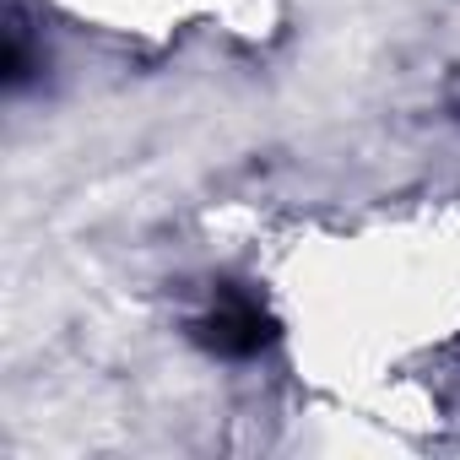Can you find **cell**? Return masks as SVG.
Listing matches in <instances>:
<instances>
[{
    "instance_id": "cell-1",
    "label": "cell",
    "mask_w": 460,
    "mask_h": 460,
    "mask_svg": "<svg viewBox=\"0 0 460 460\" xmlns=\"http://www.w3.org/2000/svg\"><path fill=\"white\" fill-rule=\"evenodd\" d=\"M200 336H206V347L222 352V358H250V352H261V347L271 341V320H266L250 298H222V304L206 314Z\"/></svg>"
}]
</instances>
